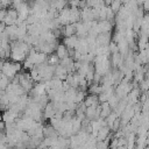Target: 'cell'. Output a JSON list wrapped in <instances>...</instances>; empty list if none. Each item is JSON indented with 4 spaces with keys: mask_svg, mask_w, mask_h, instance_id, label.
<instances>
[{
    "mask_svg": "<svg viewBox=\"0 0 149 149\" xmlns=\"http://www.w3.org/2000/svg\"><path fill=\"white\" fill-rule=\"evenodd\" d=\"M55 52H56V56L59 58V61H62V59H64L66 57H70L69 56V49L64 44H58L56 50H55Z\"/></svg>",
    "mask_w": 149,
    "mask_h": 149,
    "instance_id": "obj_1",
    "label": "cell"
}]
</instances>
